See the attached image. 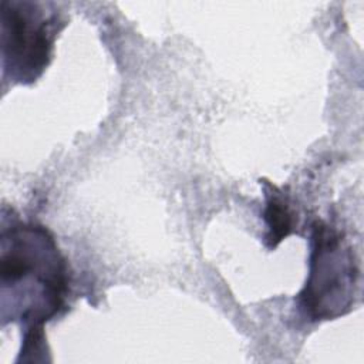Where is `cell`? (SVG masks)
Instances as JSON below:
<instances>
[{"instance_id": "obj_1", "label": "cell", "mask_w": 364, "mask_h": 364, "mask_svg": "<svg viewBox=\"0 0 364 364\" xmlns=\"http://www.w3.org/2000/svg\"><path fill=\"white\" fill-rule=\"evenodd\" d=\"M1 314L30 327H43L64 304L67 269L47 229L13 225L1 233Z\"/></svg>"}, {"instance_id": "obj_2", "label": "cell", "mask_w": 364, "mask_h": 364, "mask_svg": "<svg viewBox=\"0 0 364 364\" xmlns=\"http://www.w3.org/2000/svg\"><path fill=\"white\" fill-rule=\"evenodd\" d=\"M310 273L299 294L300 307L311 320L336 318L353 303L358 269L343 236L323 222L313 228Z\"/></svg>"}, {"instance_id": "obj_3", "label": "cell", "mask_w": 364, "mask_h": 364, "mask_svg": "<svg viewBox=\"0 0 364 364\" xmlns=\"http://www.w3.org/2000/svg\"><path fill=\"white\" fill-rule=\"evenodd\" d=\"M60 16L27 0L1 1V53L6 74L16 82L36 81L51 58Z\"/></svg>"}, {"instance_id": "obj_4", "label": "cell", "mask_w": 364, "mask_h": 364, "mask_svg": "<svg viewBox=\"0 0 364 364\" xmlns=\"http://www.w3.org/2000/svg\"><path fill=\"white\" fill-rule=\"evenodd\" d=\"M267 202L264 210V219L269 228L266 240L269 247H276L291 230H293V215L290 206L283 193L276 188L269 185Z\"/></svg>"}]
</instances>
